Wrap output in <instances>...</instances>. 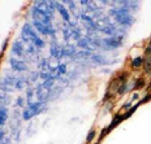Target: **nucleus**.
<instances>
[{
	"label": "nucleus",
	"mask_w": 151,
	"mask_h": 144,
	"mask_svg": "<svg viewBox=\"0 0 151 144\" xmlns=\"http://www.w3.org/2000/svg\"><path fill=\"white\" fill-rule=\"evenodd\" d=\"M151 69V57L147 58V64H146V71H149Z\"/></svg>",
	"instance_id": "nucleus-31"
},
{
	"label": "nucleus",
	"mask_w": 151,
	"mask_h": 144,
	"mask_svg": "<svg viewBox=\"0 0 151 144\" xmlns=\"http://www.w3.org/2000/svg\"><path fill=\"white\" fill-rule=\"evenodd\" d=\"M81 34H82V30H81L80 27H74V29L72 30V39L80 40L81 39Z\"/></svg>",
	"instance_id": "nucleus-19"
},
{
	"label": "nucleus",
	"mask_w": 151,
	"mask_h": 144,
	"mask_svg": "<svg viewBox=\"0 0 151 144\" xmlns=\"http://www.w3.org/2000/svg\"><path fill=\"white\" fill-rule=\"evenodd\" d=\"M35 93H37L38 99H39V101H48V91L43 88L42 84L37 86V88H35Z\"/></svg>",
	"instance_id": "nucleus-10"
},
{
	"label": "nucleus",
	"mask_w": 151,
	"mask_h": 144,
	"mask_svg": "<svg viewBox=\"0 0 151 144\" xmlns=\"http://www.w3.org/2000/svg\"><path fill=\"white\" fill-rule=\"evenodd\" d=\"M90 60L93 61L95 65H106V64H113V62H116V61L107 60L104 56L100 55V53H93V55H91V57H90Z\"/></svg>",
	"instance_id": "nucleus-9"
},
{
	"label": "nucleus",
	"mask_w": 151,
	"mask_h": 144,
	"mask_svg": "<svg viewBox=\"0 0 151 144\" xmlns=\"http://www.w3.org/2000/svg\"><path fill=\"white\" fill-rule=\"evenodd\" d=\"M25 98H22V96H20V98L17 99V103H16V105L17 106H24V104H25Z\"/></svg>",
	"instance_id": "nucleus-29"
},
{
	"label": "nucleus",
	"mask_w": 151,
	"mask_h": 144,
	"mask_svg": "<svg viewBox=\"0 0 151 144\" xmlns=\"http://www.w3.org/2000/svg\"><path fill=\"white\" fill-rule=\"evenodd\" d=\"M27 78H25V77H21V78H17V82H16V87L14 88H17V90H22L25 86L27 84Z\"/></svg>",
	"instance_id": "nucleus-15"
},
{
	"label": "nucleus",
	"mask_w": 151,
	"mask_h": 144,
	"mask_svg": "<svg viewBox=\"0 0 151 144\" xmlns=\"http://www.w3.org/2000/svg\"><path fill=\"white\" fill-rule=\"evenodd\" d=\"M33 27H35L38 33L43 34V35H53V34H56V29H55V27H47L42 22L35 21V20H33Z\"/></svg>",
	"instance_id": "nucleus-4"
},
{
	"label": "nucleus",
	"mask_w": 151,
	"mask_h": 144,
	"mask_svg": "<svg viewBox=\"0 0 151 144\" xmlns=\"http://www.w3.org/2000/svg\"><path fill=\"white\" fill-rule=\"evenodd\" d=\"M142 64H143V58L142 57H134L133 60H132V66H133L134 69L139 68Z\"/></svg>",
	"instance_id": "nucleus-21"
},
{
	"label": "nucleus",
	"mask_w": 151,
	"mask_h": 144,
	"mask_svg": "<svg viewBox=\"0 0 151 144\" xmlns=\"http://www.w3.org/2000/svg\"><path fill=\"white\" fill-rule=\"evenodd\" d=\"M122 40H124V35H119V36H108L106 39H102L103 46L102 48L104 51H112V49H116L119 47L122 46Z\"/></svg>",
	"instance_id": "nucleus-1"
},
{
	"label": "nucleus",
	"mask_w": 151,
	"mask_h": 144,
	"mask_svg": "<svg viewBox=\"0 0 151 144\" xmlns=\"http://www.w3.org/2000/svg\"><path fill=\"white\" fill-rule=\"evenodd\" d=\"M45 44H46V43H45V40H43V39H38L37 42L34 43V47H35L37 49H40V48H43V47H45Z\"/></svg>",
	"instance_id": "nucleus-26"
},
{
	"label": "nucleus",
	"mask_w": 151,
	"mask_h": 144,
	"mask_svg": "<svg viewBox=\"0 0 151 144\" xmlns=\"http://www.w3.org/2000/svg\"><path fill=\"white\" fill-rule=\"evenodd\" d=\"M38 77H39V71H31L30 76H29V81L30 82H35V81L38 79Z\"/></svg>",
	"instance_id": "nucleus-24"
},
{
	"label": "nucleus",
	"mask_w": 151,
	"mask_h": 144,
	"mask_svg": "<svg viewBox=\"0 0 151 144\" xmlns=\"http://www.w3.org/2000/svg\"><path fill=\"white\" fill-rule=\"evenodd\" d=\"M21 117H22L24 121H30L31 118L34 117V113L30 110L29 108H26V109H24V112H22V114H21Z\"/></svg>",
	"instance_id": "nucleus-17"
},
{
	"label": "nucleus",
	"mask_w": 151,
	"mask_h": 144,
	"mask_svg": "<svg viewBox=\"0 0 151 144\" xmlns=\"http://www.w3.org/2000/svg\"><path fill=\"white\" fill-rule=\"evenodd\" d=\"M25 48H24V44L21 40H16L13 43V46H12V55L17 56V57H22L25 55Z\"/></svg>",
	"instance_id": "nucleus-8"
},
{
	"label": "nucleus",
	"mask_w": 151,
	"mask_h": 144,
	"mask_svg": "<svg viewBox=\"0 0 151 144\" xmlns=\"http://www.w3.org/2000/svg\"><path fill=\"white\" fill-rule=\"evenodd\" d=\"M102 73H107V74H109L111 73V69H108V68H104V69H102Z\"/></svg>",
	"instance_id": "nucleus-34"
},
{
	"label": "nucleus",
	"mask_w": 151,
	"mask_h": 144,
	"mask_svg": "<svg viewBox=\"0 0 151 144\" xmlns=\"http://www.w3.org/2000/svg\"><path fill=\"white\" fill-rule=\"evenodd\" d=\"M91 55L93 53L89 52V51H85V49H82V51H77V53L73 56L74 60H81V58H83V60H86V58H90Z\"/></svg>",
	"instance_id": "nucleus-14"
},
{
	"label": "nucleus",
	"mask_w": 151,
	"mask_h": 144,
	"mask_svg": "<svg viewBox=\"0 0 151 144\" xmlns=\"http://www.w3.org/2000/svg\"><path fill=\"white\" fill-rule=\"evenodd\" d=\"M5 138V131H3V130H0V142H1L3 139Z\"/></svg>",
	"instance_id": "nucleus-33"
},
{
	"label": "nucleus",
	"mask_w": 151,
	"mask_h": 144,
	"mask_svg": "<svg viewBox=\"0 0 151 144\" xmlns=\"http://www.w3.org/2000/svg\"><path fill=\"white\" fill-rule=\"evenodd\" d=\"M77 53V49H76V46L73 44H67L63 47V56H65V57H72L73 58V56Z\"/></svg>",
	"instance_id": "nucleus-11"
},
{
	"label": "nucleus",
	"mask_w": 151,
	"mask_h": 144,
	"mask_svg": "<svg viewBox=\"0 0 151 144\" xmlns=\"http://www.w3.org/2000/svg\"><path fill=\"white\" fill-rule=\"evenodd\" d=\"M61 93V88H56V90H50L48 91V100H52V99H56L59 95Z\"/></svg>",
	"instance_id": "nucleus-20"
},
{
	"label": "nucleus",
	"mask_w": 151,
	"mask_h": 144,
	"mask_svg": "<svg viewBox=\"0 0 151 144\" xmlns=\"http://www.w3.org/2000/svg\"><path fill=\"white\" fill-rule=\"evenodd\" d=\"M21 35H25L26 38H29V39H30V42L33 43V44L37 42L38 39H40L39 36H38L37 31L33 29V26H31L30 24H25V25H24L22 30H21Z\"/></svg>",
	"instance_id": "nucleus-3"
},
{
	"label": "nucleus",
	"mask_w": 151,
	"mask_h": 144,
	"mask_svg": "<svg viewBox=\"0 0 151 144\" xmlns=\"http://www.w3.org/2000/svg\"><path fill=\"white\" fill-rule=\"evenodd\" d=\"M112 17L115 18V21L119 25H121L124 27H130L132 25L136 22V18L132 14H113Z\"/></svg>",
	"instance_id": "nucleus-2"
},
{
	"label": "nucleus",
	"mask_w": 151,
	"mask_h": 144,
	"mask_svg": "<svg viewBox=\"0 0 151 144\" xmlns=\"http://www.w3.org/2000/svg\"><path fill=\"white\" fill-rule=\"evenodd\" d=\"M0 100H5V105L9 104V101H11V98H9V95H7V93L4 92H0Z\"/></svg>",
	"instance_id": "nucleus-27"
},
{
	"label": "nucleus",
	"mask_w": 151,
	"mask_h": 144,
	"mask_svg": "<svg viewBox=\"0 0 151 144\" xmlns=\"http://www.w3.org/2000/svg\"><path fill=\"white\" fill-rule=\"evenodd\" d=\"M33 95H34V90L33 88H27L26 90V100H27V103H31V99H33Z\"/></svg>",
	"instance_id": "nucleus-25"
},
{
	"label": "nucleus",
	"mask_w": 151,
	"mask_h": 144,
	"mask_svg": "<svg viewBox=\"0 0 151 144\" xmlns=\"http://www.w3.org/2000/svg\"><path fill=\"white\" fill-rule=\"evenodd\" d=\"M9 142H11V138H7V136H5L4 139L0 142V144H9Z\"/></svg>",
	"instance_id": "nucleus-32"
},
{
	"label": "nucleus",
	"mask_w": 151,
	"mask_h": 144,
	"mask_svg": "<svg viewBox=\"0 0 151 144\" xmlns=\"http://www.w3.org/2000/svg\"><path fill=\"white\" fill-rule=\"evenodd\" d=\"M58 73L60 74V76H64V74H67V65L65 64H60L58 66Z\"/></svg>",
	"instance_id": "nucleus-23"
},
{
	"label": "nucleus",
	"mask_w": 151,
	"mask_h": 144,
	"mask_svg": "<svg viewBox=\"0 0 151 144\" xmlns=\"http://www.w3.org/2000/svg\"><path fill=\"white\" fill-rule=\"evenodd\" d=\"M50 55L51 57H55L58 61H60L64 56H63V46H60L59 43L52 42L51 43V48H50Z\"/></svg>",
	"instance_id": "nucleus-5"
},
{
	"label": "nucleus",
	"mask_w": 151,
	"mask_h": 144,
	"mask_svg": "<svg viewBox=\"0 0 151 144\" xmlns=\"http://www.w3.org/2000/svg\"><path fill=\"white\" fill-rule=\"evenodd\" d=\"M94 136H95V131H90V134H89V136H87V139H86V140L90 143L91 140H93V138H94Z\"/></svg>",
	"instance_id": "nucleus-30"
},
{
	"label": "nucleus",
	"mask_w": 151,
	"mask_h": 144,
	"mask_svg": "<svg viewBox=\"0 0 151 144\" xmlns=\"http://www.w3.org/2000/svg\"><path fill=\"white\" fill-rule=\"evenodd\" d=\"M9 64H11L12 69L16 71H26L27 70V65L25 64L22 60H18V58L12 57L11 60H9Z\"/></svg>",
	"instance_id": "nucleus-7"
},
{
	"label": "nucleus",
	"mask_w": 151,
	"mask_h": 144,
	"mask_svg": "<svg viewBox=\"0 0 151 144\" xmlns=\"http://www.w3.org/2000/svg\"><path fill=\"white\" fill-rule=\"evenodd\" d=\"M53 83H55V77H52V78H50V79L45 81V82L42 83V86H43V88H45V90H47V91H50V90H52Z\"/></svg>",
	"instance_id": "nucleus-16"
},
{
	"label": "nucleus",
	"mask_w": 151,
	"mask_h": 144,
	"mask_svg": "<svg viewBox=\"0 0 151 144\" xmlns=\"http://www.w3.org/2000/svg\"><path fill=\"white\" fill-rule=\"evenodd\" d=\"M39 77H40V79H43V82L47 79H50V78H52V77H55V76H52L51 73H50L48 70H46V71H40L39 73Z\"/></svg>",
	"instance_id": "nucleus-22"
},
{
	"label": "nucleus",
	"mask_w": 151,
	"mask_h": 144,
	"mask_svg": "<svg viewBox=\"0 0 151 144\" xmlns=\"http://www.w3.org/2000/svg\"><path fill=\"white\" fill-rule=\"evenodd\" d=\"M117 91H119V95H122V93H125V92L128 91V84H127V83L121 84V87L117 90Z\"/></svg>",
	"instance_id": "nucleus-28"
},
{
	"label": "nucleus",
	"mask_w": 151,
	"mask_h": 144,
	"mask_svg": "<svg viewBox=\"0 0 151 144\" xmlns=\"http://www.w3.org/2000/svg\"><path fill=\"white\" fill-rule=\"evenodd\" d=\"M77 47H81V48H83L85 51H89V52H93L94 48L90 46V42L89 39H87V36H85V38H81L80 40H77Z\"/></svg>",
	"instance_id": "nucleus-12"
},
{
	"label": "nucleus",
	"mask_w": 151,
	"mask_h": 144,
	"mask_svg": "<svg viewBox=\"0 0 151 144\" xmlns=\"http://www.w3.org/2000/svg\"><path fill=\"white\" fill-rule=\"evenodd\" d=\"M8 120V109L5 105H0V126L7 122Z\"/></svg>",
	"instance_id": "nucleus-13"
},
{
	"label": "nucleus",
	"mask_w": 151,
	"mask_h": 144,
	"mask_svg": "<svg viewBox=\"0 0 151 144\" xmlns=\"http://www.w3.org/2000/svg\"><path fill=\"white\" fill-rule=\"evenodd\" d=\"M55 9L59 12V13H60L61 18L65 21V22H67V24L70 22V14H69L68 9L64 7V4H63V3H60V1H55Z\"/></svg>",
	"instance_id": "nucleus-6"
},
{
	"label": "nucleus",
	"mask_w": 151,
	"mask_h": 144,
	"mask_svg": "<svg viewBox=\"0 0 151 144\" xmlns=\"http://www.w3.org/2000/svg\"><path fill=\"white\" fill-rule=\"evenodd\" d=\"M72 27L69 26V25H67V26L64 27V30H63V36H64V40H69L72 38Z\"/></svg>",
	"instance_id": "nucleus-18"
},
{
	"label": "nucleus",
	"mask_w": 151,
	"mask_h": 144,
	"mask_svg": "<svg viewBox=\"0 0 151 144\" xmlns=\"http://www.w3.org/2000/svg\"><path fill=\"white\" fill-rule=\"evenodd\" d=\"M137 99H138V93H134L133 98H132V101H133V100H137Z\"/></svg>",
	"instance_id": "nucleus-35"
}]
</instances>
